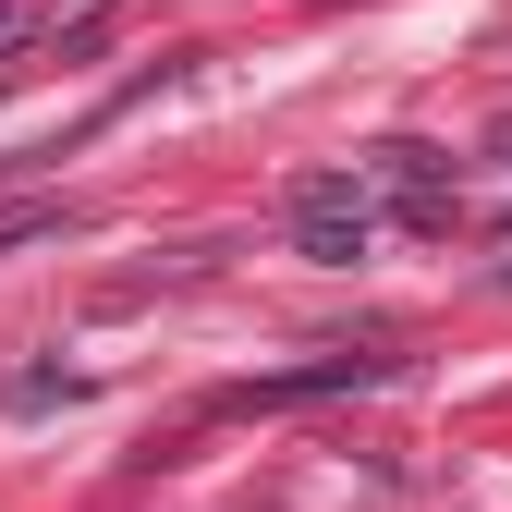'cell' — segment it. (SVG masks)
I'll use <instances>...</instances> for the list:
<instances>
[{
	"instance_id": "4",
	"label": "cell",
	"mask_w": 512,
	"mask_h": 512,
	"mask_svg": "<svg viewBox=\"0 0 512 512\" xmlns=\"http://www.w3.org/2000/svg\"><path fill=\"white\" fill-rule=\"evenodd\" d=\"M500 147H512V135H500Z\"/></svg>"
},
{
	"instance_id": "1",
	"label": "cell",
	"mask_w": 512,
	"mask_h": 512,
	"mask_svg": "<svg viewBox=\"0 0 512 512\" xmlns=\"http://www.w3.org/2000/svg\"><path fill=\"white\" fill-rule=\"evenodd\" d=\"M293 232L317 269H354V256L378 244V208H366V171H305L293 183Z\"/></svg>"
},
{
	"instance_id": "2",
	"label": "cell",
	"mask_w": 512,
	"mask_h": 512,
	"mask_svg": "<svg viewBox=\"0 0 512 512\" xmlns=\"http://www.w3.org/2000/svg\"><path fill=\"white\" fill-rule=\"evenodd\" d=\"M354 378H378V354H330V366H293V378H244L232 415H256V403H317V391H354Z\"/></svg>"
},
{
	"instance_id": "5",
	"label": "cell",
	"mask_w": 512,
	"mask_h": 512,
	"mask_svg": "<svg viewBox=\"0 0 512 512\" xmlns=\"http://www.w3.org/2000/svg\"><path fill=\"white\" fill-rule=\"evenodd\" d=\"M500 232H512V220H500Z\"/></svg>"
},
{
	"instance_id": "3",
	"label": "cell",
	"mask_w": 512,
	"mask_h": 512,
	"mask_svg": "<svg viewBox=\"0 0 512 512\" xmlns=\"http://www.w3.org/2000/svg\"><path fill=\"white\" fill-rule=\"evenodd\" d=\"M37 232H61V208H49V196H0V256L37 244Z\"/></svg>"
}]
</instances>
